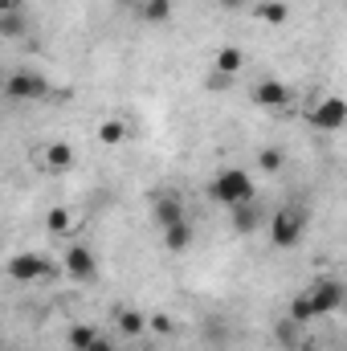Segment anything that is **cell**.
Listing matches in <instances>:
<instances>
[{
	"mask_svg": "<svg viewBox=\"0 0 347 351\" xmlns=\"http://www.w3.org/2000/svg\"><path fill=\"white\" fill-rule=\"evenodd\" d=\"M90 351H119V348H115V343H110V339H102V335H98V339H94V343H90Z\"/></svg>",
	"mask_w": 347,
	"mask_h": 351,
	"instance_id": "obj_26",
	"label": "cell"
},
{
	"mask_svg": "<svg viewBox=\"0 0 347 351\" xmlns=\"http://www.w3.org/2000/svg\"><path fill=\"white\" fill-rule=\"evenodd\" d=\"M339 351H347V348H339Z\"/></svg>",
	"mask_w": 347,
	"mask_h": 351,
	"instance_id": "obj_29",
	"label": "cell"
},
{
	"mask_svg": "<svg viewBox=\"0 0 347 351\" xmlns=\"http://www.w3.org/2000/svg\"><path fill=\"white\" fill-rule=\"evenodd\" d=\"M254 102H258L261 110H286L290 106V90L278 78H261L258 86H254Z\"/></svg>",
	"mask_w": 347,
	"mask_h": 351,
	"instance_id": "obj_10",
	"label": "cell"
},
{
	"mask_svg": "<svg viewBox=\"0 0 347 351\" xmlns=\"http://www.w3.org/2000/svg\"><path fill=\"white\" fill-rule=\"evenodd\" d=\"M139 16H143L147 25H164V21L172 16V0H143V4H139Z\"/></svg>",
	"mask_w": 347,
	"mask_h": 351,
	"instance_id": "obj_20",
	"label": "cell"
},
{
	"mask_svg": "<svg viewBox=\"0 0 347 351\" xmlns=\"http://www.w3.org/2000/svg\"><path fill=\"white\" fill-rule=\"evenodd\" d=\"M4 94L12 102H41V98H49V78L41 70H12L4 78Z\"/></svg>",
	"mask_w": 347,
	"mask_h": 351,
	"instance_id": "obj_3",
	"label": "cell"
},
{
	"mask_svg": "<svg viewBox=\"0 0 347 351\" xmlns=\"http://www.w3.org/2000/svg\"><path fill=\"white\" fill-rule=\"evenodd\" d=\"M282 164H286V156H282L278 147H261L258 152V172L261 176H278L282 172Z\"/></svg>",
	"mask_w": 347,
	"mask_h": 351,
	"instance_id": "obj_21",
	"label": "cell"
},
{
	"mask_svg": "<svg viewBox=\"0 0 347 351\" xmlns=\"http://www.w3.org/2000/svg\"><path fill=\"white\" fill-rule=\"evenodd\" d=\"M45 229H49L53 237H66V233L74 229V217H70V208H66V204H53V208L45 213Z\"/></svg>",
	"mask_w": 347,
	"mask_h": 351,
	"instance_id": "obj_18",
	"label": "cell"
},
{
	"mask_svg": "<svg viewBox=\"0 0 347 351\" xmlns=\"http://www.w3.org/2000/svg\"><path fill=\"white\" fill-rule=\"evenodd\" d=\"M274 335H278V343H282L286 351H294V343H298V323L286 315V319L278 323V331H274Z\"/></svg>",
	"mask_w": 347,
	"mask_h": 351,
	"instance_id": "obj_22",
	"label": "cell"
},
{
	"mask_svg": "<svg viewBox=\"0 0 347 351\" xmlns=\"http://www.w3.org/2000/svg\"><path fill=\"white\" fill-rule=\"evenodd\" d=\"M147 331L164 339V335H172V319L168 315H147Z\"/></svg>",
	"mask_w": 347,
	"mask_h": 351,
	"instance_id": "obj_24",
	"label": "cell"
},
{
	"mask_svg": "<svg viewBox=\"0 0 347 351\" xmlns=\"http://www.w3.org/2000/svg\"><path fill=\"white\" fill-rule=\"evenodd\" d=\"M115 331H119V339H143L147 335V315L135 311V306H123L115 315Z\"/></svg>",
	"mask_w": 347,
	"mask_h": 351,
	"instance_id": "obj_11",
	"label": "cell"
},
{
	"mask_svg": "<svg viewBox=\"0 0 347 351\" xmlns=\"http://www.w3.org/2000/svg\"><path fill=\"white\" fill-rule=\"evenodd\" d=\"M135 351H156V348H135Z\"/></svg>",
	"mask_w": 347,
	"mask_h": 351,
	"instance_id": "obj_28",
	"label": "cell"
},
{
	"mask_svg": "<svg viewBox=\"0 0 347 351\" xmlns=\"http://www.w3.org/2000/svg\"><path fill=\"white\" fill-rule=\"evenodd\" d=\"M41 168L49 176H66L74 168V143H66V139L45 143V147H41Z\"/></svg>",
	"mask_w": 347,
	"mask_h": 351,
	"instance_id": "obj_9",
	"label": "cell"
},
{
	"mask_svg": "<svg viewBox=\"0 0 347 351\" xmlns=\"http://www.w3.org/2000/svg\"><path fill=\"white\" fill-rule=\"evenodd\" d=\"M152 217H156V225H160V229H168V225H176V221H188V217H184V204H180V196H160Z\"/></svg>",
	"mask_w": 347,
	"mask_h": 351,
	"instance_id": "obj_15",
	"label": "cell"
},
{
	"mask_svg": "<svg viewBox=\"0 0 347 351\" xmlns=\"http://www.w3.org/2000/svg\"><path fill=\"white\" fill-rule=\"evenodd\" d=\"M0 12H21V0H0Z\"/></svg>",
	"mask_w": 347,
	"mask_h": 351,
	"instance_id": "obj_27",
	"label": "cell"
},
{
	"mask_svg": "<svg viewBox=\"0 0 347 351\" xmlns=\"http://www.w3.org/2000/svg\"><path fill=\"white\" fill-rule=\"evenodd\" d=\"M127 131H131V127H127L123 119H102V123L94 127V139H98L102 147H119V143L127 139Z\"/></svg>",
	"mask_w": 347,
	"mask_h": 351,
	"instance_id": "obj_14",
	"label": "cell"
},
{
	"mask_svg": "<svg viewBox=\"0 0 347 351\" xmlns=\"http://www.w3.org/2000/svg\"><path fill=\"white\" fill-rule=\"evenodd\" d=\"M94 339H98V331H94L90 323H74V327H66V348L70 351H90Z\"/></svg>",
	"mask_w": 347,
	"mask_h": 351,
	"instance_id": "obj_17",
	"label": "cell"
},
{
	"mask_svg": "<svg viewBox=\"0 0 347 351\" xmlns=\"http://www.w3.org/2000/svg\"><path fill=\"white\" fill-rule=\"evenodd\" d=\"M21 33H25L21 12H0V37H21Z\"/></svg>",
	"mask_w": 347,
	"mask_h": 351,
	"instance_id": "obj_23",
	"label": "cell"
},
{
	"mask_svg": "<svg viewBox=\"0 0 347 351\" xmlns=\"http://www.w3.org/2000/svg\"><path fill=\"white\" fill-rule=\"evenodd\" d=\"M208 196L221 204V208H237V204H250L258 196V184L246 168H221L208 184Z\"/></svg>",
	"mask_w": 347,
	"mask_h": 351,
	"instance_id": "obj_1",
	"label": "cell"
},
{
	"mask_svg": "<svg viewBox=\"0 0 347 351\" xmlns=\"http://www.w3.org/2000/svg\"><path fill=\"white\" fill-rule=\"evenodd\" d=\"M286 315L302 327V323H311V319H319V311H315V302H311V294H294L290 298V306H286Z\"/></svg>",
	"mask_w": 347,
	"mask_h": 351,
	"instance_id": "obj_19",
	"label": "cell"
},
{
	"mask_svg": "<svg viewBox=\"0 0 347 351\" xmlns=\"http://www.w3.org/2000/svg\"><path fill=\"white\" fill-rule=\"evenodd\" d=\"M62 274L74 278V282H90V278L98 274V258L90 254L86 245H70L66 258H62Z\"/></svg>",
	"mask_w": 347,
	"mask_h": 351,
	"instance_id": "obj_7",
	"label": "cell"
},
{
	"mask_svg": "<svg viewBox=\"0 0 347 351\" xmlns=\"http://www.w3.org/2000/svg\"><path fill=\"white\" fill-rule=\"evenodd\" d=\"M4 274L12 278V282H41V278H49L53 274V265L45 262L41 254H12L8 258V265H4Z\"/></svg>",
	"mask_w": 347,
	"mask_h": 351,
	"instance_id": "obj_6",
	"label": "cell"
},
{
	"mask_svg": "<svg viewBox=\"0 0 347 351\" xmlns=\"http://www.w3.org/2000/svg\"><path fill=\"white\" fill-rule=\"evenodd\" d=\"M261 225H270V221H265V208H261L258 200L229 208V229H233L237 237H250V233H258Z\"/></svg>",
	"mask_w": 347,
	"mask_h": 351,
	"instance_id": "obj_8",
	"label": "cell"
},
{
	"mask_svg": "<svg viewBox=\"0 0 347 351\" xmlns=\"http://www.w3.org/2000/svg\"><path fill=\"white\" fill-rule=\"evenodd\" d=\"M254 16H258L261 25H286L290 4H286V0H258V4H254Z\"/></svg>",
	"mask_w": 347,
	"mask_h": 351,
	"instance_id": "obj_16",
	"label": "cell"
},
{
	"mask_svg": "<svg viewBox=\"0 0 347 351\" xmlns=\"http://www.w3.org/2000/svg\"><path fill=\"white\" fill-rule=\"evenodd\" d=\"M307 294H311V302H315L319 315H335V311H344V302H347V286L339 278H319Z\"/></svg>",
	"mask_w": 347,
	"mask_h": 351,
	"instance_id": "obj_5",
	"label": "cell"
},
{
	"mask_svg": "<svg viewBox=\"0 0 347 351\" xmlns=\"http://www.w3.org/2000/svg\"><path fill=\"white\" fill-rule=\"evenodd\" d=\"M307 119H311L315 131H344L347 127V98H339V94L319 98V102L307 110Z\"/></svg>",
	"mask_w": 347,
	"mask_h": 351,
	"instance_id": "obj_4",
	"label": "cell"
},
{
	"mask_svg": "<svg viewBox=\"0 0 347 351\" xmlns=\"http://www.w3.org/2000/svg\"><path fill=\"white\" fill-rule=\"evenodd\" d=\"M192 241H196V229H192L188 221H176V225L164 229V250H168V254H184Z\"/></svg>",
	"mask_w": 347,
	"mask_h": 351,
	"instance_id": "obj_12",
	"label": "cell"
},
{
	"mask_svg": "<svg viewBox=\"0 0 347 351\" xmlns=\"http://www.w3.org/2000/svg\"><path fill=\"white\" fill-rule=\"evenodd\" d=\"M213 70H217V74H225V78H237V74L246 70V53H241L237 45H225V49H217Z\"/></svg>",
	"mask_w": 347,
	"mask_h": 351,
	"instance_id": "obj_13",
	"label": "cell"
},
{
	"mask_svg": "<svg viewBox=\"0 0 347 351\" xmlns=\"http://www.w3.org/2000/svg\"><path fill=\"white\" fill-rule=\"evenodd\" d=\"M265 233H270V245H274V250H294V245L302 241V233H307V208L282 204V208L270 217Z\"/></svg>",
	"mask_w": 347,
	"mask_h": 351,
	"instance_id": "obj_2",
	"label": "cell"
},
{
	"mask_svg": "<svg viewBox=\"0 0 347 351\" xmlns=\"http://www.w3.org/2000/svg\"><path fill=\"white\" fill-rule=\"evenodd\" d=\"M217 4H221V8H225V12H241V8H246V4H250V0H217Z\"/></svg>",
	"mask_w": 347,
	"mask_h": 351,
	"instance_id": "obj_25",
	"label": "cell"
}]
</instances>
